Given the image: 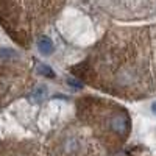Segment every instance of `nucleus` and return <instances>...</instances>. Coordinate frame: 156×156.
<instances>
[{"label":"nucleus","instance_id":"20e7f679","mask_svg":"<svg viewBox=\"0 0 156 156\" xmlns=\"http://www.w3.org/2000/svg\"><path fill=\"white\" fill-rule=\"evenodd\" d=\"M67 83H69L70 86H73V87H78V89H80V87H83V84H81L80 81H76L75 78H69V80H67Z\"/></svg>","mask_w":156,"mask_h":156},{"label":"nucleus","instance_id":"f03ea898","mask_svg":"<svg viewBox=\"0 0 156 156\" xmlns=\"http://www.w3.org/2000/svg\"><path fill=\"white\" fill-rule=\"evenodd\" d=\"M45 95H47V86L41 84V86H37L33 92H31L30 100H31L33 103H41V101L45 100Z\"/></svg>","mask_w":156,"mask_h":156},{"label":"nucleus","instance_id":"39448f33","mask_svg":"<svg viewBox=\"0 0 156 156\" xmlns=\"http://www.w3.org/2000/svg\"><path fill=\"white\" fill-rule=\"evenodd\" d=\"M151 111H153V112L156 114V101H154V103H153V105H151Z\"/></svg>","mask_w":156,"mask_h":156},{"label":"nucleus","instance_id":"7ed1b4c3","mask_svg":"<svg viewBox=\"0 0 156 156\" xmlns=\"http://www.w3.org/2000/svg\"><path fill=\"white\" fill-rule=\"evenodd\" d=\"M37 70H39V73H41V75H45L48 78H53L55 76V72L51 70L48 66H45V64H37Z\"/></svg>","mask_w":156,"mask_h":156},{"label":"nucleus","instance_id":"f257e3e1","mask_svg":"<svg viewBox=\"0 0 156 156\" xmlns=\"http://www.w3.org/2000/svg\"><path fill=\"white\" fill-rule=\"evenodd\" d=\"M36 45H37V50L41 51L42 55H51V53H53V50H55V45H53V42H51V39L48 36L37 37Z\"/></svg>","mask_w":156,"mask_h":156}]
</instances>
